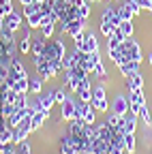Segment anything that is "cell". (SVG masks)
Here are the masks:
<instances>
[{"label":"cell","instance_id":"6da1fadb","mask_svg":"<svg viewBox=\"0 0 152 154\" xmlns=\"http://www.w3.org/2000/svg\"><path fill=\"white\" fill-rule=\"evenodd\" d=\"M118 49H120V54H122L124 60H135V62H141V49H139V43H137L133 36L124 38L122 45H120Z\"/></svg>","mask_w":152,"mask_h":154},{"label":"cell","instance_id":"7a4b0ae2","mask_svg":"<svg viewBox=\"0 0 152 154\" xmlns=\"http://www.w3.org/2000/svg\"><path fill=\"white\" fill-rule=\"evenodd\" d=\"M84 30H86V19H82V17H75V19H71V22H67V24L60 28V32H62V34H69L71 38H73L75 34L84 32Z\"/></svg>","mask_w":152,"mask_h":154},{"label":"cell","instance_id":"3957f363","mask_svg":"<svg viewBox=\"0 0 152 154\" xmlns=\"http://www.w3.org/2000/svg\"><path fill=\"white\" fill-rule=\"evenodd\" d=\"M77 99H79L82 103H92V86H90V77L82 79L79 90H77Z\"/></svg>","mask_w":152,"mask_h":154},{"label":"cell","instance_id":"277c9868","mask_svg":"<svg viewBox=\"0 0 152 154\" xmlns=\"http://www.w3.org/2000/svg\"><path fill=\"white\" fill-rule=\"evenodd\" d=\"M22 22H24V17L20 15V13H11V15H7L5 17V28H9L11 32H17V30H20L22 28Z\"/></svg>","mask_w":152,"mask_h":154},{"label":"cell","instance_id":"5b68a950","mask_svg":"<svg viewBox=\"0 0 152 154\" xmlns=\"http://www.w3.org/2000/svg\"><path fill=\"white\" fill-rule=\"evenodd\" d=\"M32 28H26V32H24V36L17 41V51L20 54H28L30 49H32Z\"/></svg>","mask_w":152,"mask_h":154},{"label":"cell","instance_id":"8992f818","mask_svg":"<svg viewBox=\"0 0 152 154\" xmlns=\"http://www.w3.org/2000/svg\"><path fill=\"white\" fill-rule=\"evenodd\" d=\"M101 19H107V22H111L116 28H118V26H120V22H122L118 9H116V7H111V5H109V7H105V11L101 13Z\"/></svg>","mask_w":152,"mask_h":154},{"label":"cell","instance_id":"52a82bcc","mask_svg":"<svg viewBox=\"0 0 152 154\" xmlns=\"http://www.w3.org/2000/svg\"><path fill=\"white\" fill-rule=\"evenodd\" d=\"M97 49H99V38H97V34H94V32H86V41H84V45H82L79 51L92 54V51H97Z\"/></svg>","mask_w":152,"mask_h":154},{"label":"cell","instance_id":"ba28073f","mask_svg":"<svg viewBox=\"0 0 152 154\" xmlns=\"http://www.w3.org/2000/svg\"><path fill=\"white\" fill-rule=\"evenodd\" d=\"M111 111L124 116V113L129 111V96H122V94L116 96V99H113V103H111Z\"/></svg>","mask_w":152,"mask_h":154},{"label":"cell","instance_id":"9c48e42d","mask_svg":"<svg viewBox=\"0 0 152 154\" xmlns=\"http://www.w3.org/2000/svg\"><path fill=\"white\" fill-rule=\"evenodd\" d=\"M36 66V73H39V77L43 82H49V79H54V71H51V66H49V60H45V62H39V64H34Z\"/></svg>","mask_w":152,"mask_h":154},{"label":"cell","instance_id":"30bf717a","mask_svg":"<svg viewBox=\"0 0 152 154\" xmlns=\"http://www.w3.org/2000/svg\"><path fill=\"white\" fill-rule=\"evenodd\" d=\"M124 79H126V88L129 90H135V88H144V75L141 73H131V75H126L124 77Z\"/></svg>","mask_w":152,"mask_h":154},{"label":"cell","instance_id":"8fae6325","mask_svg":"<svg viewBox=\"0 0 152 154\" xmlns=\"http://www.w3.org/2000/svg\"><path fill=\"white\" fill-rule=\"evenodd\" d=\"M75 101H71V99H67L64 103H62V120L64 122H71V120H75Z\"/></svg>","mask_w":152,"mask_h":154},{"label":"cell","instance_id":"7c38bea8","mask_svg":"<svg viewBox=\"0 0 152 154\" xmlns=\"http://www.w3.org/2000/svg\"><path fill=\"white\" fill-rule=\"evenodd\" d=\"M139 64H141V62H135V60H122V62L118 64V69H120V73L126 77V75H131V73H139Z\"/></svg>","mask_w":152,"mask_h":154},{"label":"cell","instance_id":"4fadbf2b","mask_svg":"<svg viewBox=\"0 0 152 154\" xmlns=\"http://www.w3.org/2000/svg\"><path fill=\"white\" fill-rule=\"evenodd\" d=\"M47 41H49V38H45L43 34H39V36H36V38H32V56H41L43 51H45V47H47Z\"/></svg>","mask_w":152,"mask_h":154},{"label":"cell","instance_id":"5bb4252c","mask_svg":"<svg viewBox=\"0 0 152 154\" xmlns=\"http://www.w3.org/2000/svg\"><path fill=\"white\" fill-rule=\"evenodd\" d=\"M137 120H139V116H137V113L126 111V113H124V133H135V128H137Z\"/></svg>","mask_w":152,"mask_h":154},{"label":"cell","instance_id":"9a60e30c","mask_svg":"<svg viewBox=\"0 0 152 154\" xmlns=\"http://www.w3.org/2000/svg\"><path fill=\"white\" fill-rule=\"evenodd\" d=\"M47 22V19L39 13V11H36V13H32V15H28L26 17V24H28V28H32V30H36V28H41L43 24Z\"/></svg>","mask_w":152,"mask_h":154},{"label":"cell","instance_id":"2e32d148","mask_svg":"<svg viewBox=\"0 0 152 154\" xmlns=\"http://www.w3.org/2000/svg\"><path fill=\"white\" fill-rule=\"evenodd\" d=\"M124 38H126V36H124V34L116 28V32H113L111 36H107V49H118V47L122 45Z\"/></svg>","mask_w":152,"mask_h":154},{"label":"cell","instance_id":"e0dca14e","mask_svg":"<svg viewBox=\"0 0 152 154\" xmlns=\"http://www.w3.org/2000/svg\"><path fill=\"white\" fill-rule=\"evenodd\" d=\"M135 146H137L135 133H126L124 135V152L126 154H135Z\"/></svg>","mask_w":152,"mask_h":154},{"label":"cell","instance_id":"ac0fdd59","mask_svg":"<svg viewBox=\"0 0 152 154\" xmlns=\"http://www.w3.org/2000/svg\"><path fill=\"white\" fill-rule=\"evenodd\" d=\"M69 9H71V0H54V11L58 13V22Z\"/></svg>","mask_w":152,"mask_h":154},{"label":"cell","instance_id":"d6986e66","mask_svg":"<svg viewBox=\"0 0 152 154\" xmlns=\"http://www.w3.org/2000/svg\"><path fill=\"white\" fill-rule=\"evenodd\" d=\"M24 116H26V111H24V109H15V111L9 116V120H7V122H9V126H11V128H15L17 124L24 120Z\"/></svg>","mask_w":152,"mask_h":154},{"label":"cell","instance_id":"ffe728a7","mask_svg":"<svg viewBox=\"0 0 152 154\" xmlns=\"http://www.w3.org/2000/svg\"><path fill=\"white\" fill-rule=\"evenodd\" d=\"M36 101H39L41 107L47 109V111H51V105L56 103V101H54V96H51V92H49V94H36Z\"/></svg>","mask_w":152,"mask_h":154},{"label":"cell","instance_id":"44dd1931","mask_svg":"<svg viewBox=\"0 0 152 154\" xmlns=\"http://www.w3.org/2000/svg\"><path fill=\"white\" fill-rule=\"evenodd\" d=\"M24 71H26L24 62L17 60V56H15V58H11V69H9V73H11V75H15V77H20Z\"/></svg>","mask_w":152,"mask_h":154},{"label":"cell","instance_id":"7402d4cb","mask_svg":"<svg viewBox=\"0 0 152 154\" xmlns=\"http://www.w3.org/2000/svg\"><path fill=\"white\" fill-rule=\"evenodd\" d=\"M99 30H101V34L107 38V36H111L113 32H116V26H113L111 22H107V19H101V26H99Z\"/></svg>","mask_w":152,"mask_h":154},{"label":"cell","instance_id":"603a6c76","mask_svg":"<svg viewBox=\"0 0 152 154\" xmlns=\"http://www.w3.org/2000/svg\"><path fill=\"white\" fill-rule=\"evenodd\" d=\"M92 107L97 109V113H105V111H109L107 96H105V99H92Z\"/></svg>","mask_w":152,"mask_h":154},{"label":"cell","instance_id":"cb8c5ba5","mask_svg":"<svg viewBox=\"0 0 152 154\" xmlns=\"http://www.w3.org/2000/svg\"><path fill=\"white\" fill-rule=\"evenodd\" d=\"M28 131H24V128H20V126H15L13 128V143H22V141H26L28 139Z\"/></svg>","mask_w":152,"mask_h":154},{"label":"cell","instance_id":"d4e9b609","mask_svg":"<svg viewBox=\"0 0 152 154\" xmlns=\"http://www.w3.org/2000/svg\"><path fill=\"white\" fill-rule=\"evenodd\" d=\"M118 30L129 38V36H133V22H131V19H122V22H120V26H118Z\"/></svg>","mask_w":152,"mask_h":154},{"label":"cell","instance_id":"484cf974","mask_svg":"<svg viewBox=\"0 0 152 154\" xmlns=\"http://www.w3.org/2000/svg\"><path fill=\"white\" fill-rule=\"evenodd\" d=\"M39 30H41V34H43L45 38H51V36H54V32H56V24H51V22H45V24H43Z\"/></svg>","mask_w":152,"mask_h":154},{"label":"cell","instance_id":"4316f807","mask_svg":"<svg viewBox=\"0 0 152 154\" xmlns=\"http://www.w3.org/2000/svg\"><path fill=\"white\" fill-rule=\"evenodd\" d=\"M107 58H109V60L113 62V64H120L122 60H124V58H122V54H120V49H107Z\"/></svg>","mask_w":152,"mask_h":154},{"label":"cell","instance_id":"83f0119b","mask_svg":"<svg viewBox=\"0 0 152 154\" xmlns=\"http://www.w3.org/2000/svg\"><path fill=\"white\" fill-rule=\"evenodd\" d=\"M139 118L144 120V124L146 126H152V116H150V111H148V105L144 103L141 105V109H139Z\"/></svg>","mask_w":152,"mask_h":154},{"label":"cell","instance_id":"f1b7e54d","mask_svg":"<svg viewBox=\"0 0 152 154\" xmlns=\"http://www.w3.org/2000/svg\"><path fill=\"white\" fill-rule=\"evenodd\" d=\"M41 88H43V79L41 77H32L30 79V92L32 94H41Z\"/></svg>","mask_w":152,"mask_h":154},{"label":"cell","instance_id":"f546056e","mask_svg":"<svg viewBox=\"0 0 152 154\" xmlns=\"http://www.w3.org/2000/svg\"><path fill=\"white\" fill-rule=\"evenodd\" d=\"M11 13H13V2H11V0H0V15L7 17Z\"/></svg>","mask_w":152,"mask_h":154},{"label":"cell","instance_id":"4dcf8cb0","mask_svg":"<svg viewBox=\"0 0 152 154\" xmlns=\"http://www.w3.org/2000/svg\"><path fill=\"white\" fill-rule=\"evenodd\" d=\"M49 66H51L54 75H58L60 71H64V66H62V60H60V58H49Z\"/></svg>","mask_w":152,"mask_h":154},{"label":"cell","instance_id":"1f68e13d","mask_svg":"<svg viewBox=\"0 0 152 154\" xmlns=\"http://www.w3.org/2000/svg\"><path fill=\"white\" fill-rule=\"evenodd\" d=\"M51 96H54V101L56 103H64L67 101V92H64V88H58V90H51Z\"/></svg>","mask_w":152,"mask_h":154},{"label":"cell","instance_id":"d6a6232c","mask_svg":"<svg viewBox=\"0 0 152 154\" xmlns=\"http://www.w3.org/2000/svg\"><path fill=\"white\" fill-rule=\"evenodd\" d=\"M30 103H28V94H17L15 99V109H26Z\"/></svg>","mask_w":152,"mask_h":154},{"label":"cell","instance_id":"836d02e7","mask_svg":"<svg viewBox=\"0 0 152 154\" xmlns=\"http://www.w3.org/2000/svg\"><path fill=\"white\" fill-rule=\"evenodd\" d=\"M122 2L133 11V15H139L141 13V7H139V0H122Z\"/></svg>","mask_w":152,"mask_h":154},{"label":"cell","instance_id":"e575fe53","mask_svg":"<svg viewBox=\"0 0 152 154\" xmlns=\"http://www.w3.org/2000/svg\"><path fill=\"white\" fill-rule=\"evenodd\" d=\"M118 13H120V19H133V11H131L124 2L118 7Z\"/></svg>","mask_w":152,"mask_h":154},{"label":"cell","instance_id":"d590c367","mask_svg":"<svg viewBox=\"0 0 152 154\" xmlns=\"http://www.w3.org/2000/svg\"><path fill=\"white\" fill-rule=\"evenodd\" d=\"M13 111H15V105H13V103H2V107H0V113H2L7 120H9V116H11Z\"/></svg>","mask_w":152,"mask_h":154},{"label":"cell","instance_id":"8d00e7d4","mask_svg":"<svg viewBox=\"0 0 152 154\" xmlns=\"http://www.w3.org/2000/svg\"><path fill=\"white\" fill-rule=\"evenodd\" d=\"M15 148H17V154H32V152H30V143H28V139L22 141V143H15Z\"/></svg>","mask_w":152,"mask_h":154},{"label":"cell","instance_id":"74e56055","mask_svg":"<svg viewBox=\"0 0 152 154\" xmlns=\"http://www.w3.org/2000/svg\"><path fill=\"white\" fill-rule=\"evenodd\" d=\"M92 99H105V88H103V84L92 88Z\"/></svg>","mask_w":152,"mask_h":154},{"label":"cell","instance_id":"f35d334b","mask_svg":"<svg viewBox=\"0 0 152 154\" xmlns=\"http://www.w3.org/2000/svg\"><path fill=\"white\" fill-rule=\"evenodd\" d=\"M0 154H17L15 143H13V141H11V143H5V146H2V150H0Z\"/></svg>","mask_w":152,"mask_h":154},{"label":"cell","instance_id":"ab89813d","mask_svg":"<svg viewBox=\"0 0 152 154\" xmlns=\"http://www.w3.org/2000/svg\"><path fill=\"white\" fill-rule=\"evenodd\" d=\"M36 11H39V5H28V7H24V17H28V15L36 13Z\"/></svg>","mask_w":152,"mask_h":154},{"label":"cell","instance_id":"60d3db41","mask_svg":"<svg viewBox=\"0 0 152 154\" xmlns=\"http://www.w3.org/2000/svg\"><path fill=\"white\" fill-rule=\"evenodd\" d=\"M71 5H73V7H77V9H82V7H86L88 2H86V0H71Z\"/></svg>","mask_w":152,"mask_h":154},{"label":"cell","instance_id":"b9f144b4","mask_svg":"<svg viewBox=\"0 0 152 154\" xmlns=\"http://www.w3.org/2000/svg\"><path fill=\"white\" fill-rule=\"evenodd\" d=\"M22 7H28V5H34V0H20Z\"/></svg>","mask_w":152,"mask_h":154},{"label":"cell","instance_id":"7bdbcfd3","mask_svg":"<svg viewBox=\"0 0 152 154\" xmlns=\"http://www.w3.org/2000/svg\"><path fill=\"white\" fill-rule=\"evenodd\" d=\"M90 5H99V2H105V0H88Z\"/></svg>","mask_w":152,"mask_h":154},{"label":"cell","instance_id":"ee69618b","mask_svg":"<svg viewBox=\"0 0 152 154\" xmlns=\"http://www.w3.org/2000/svg\"><path fill=\"white\" fill-rule=\"evenodd\" d=\"M2 26H5V17H2V15H0V28H2Z\"/></svg>","mask_w":152,"mask_h":154},{"label":"cell","instance_id":"f6af8a7d","mask_svg":"<svg viewBox=\"0 0 152 154\" xmlns=\"http://www.w3.org/2000/svg\"><path fill=\"white\" fill-rule=\"evenodd\" d=\"M43 2H45V0H34V5H39V7H41Z\"/></svg>","mask_w":152,"mask_h":154},{"label":"cell","instance_id":"bcb514c9","mask_svg":"<svg viewBox=\"0 0 152 154\" xmlns=\"http://www.w3.org/2000/svg\"><path fill=\"white\" fill-rule=\"evenodd\" d=\"M148 64H150V66H152V54H150V56H148Z\"/></svg>","mask_w":152,"mask_h":154},{"label":"cell","instance_id":"7dc6e473","mask_svg":"<svg viewBox=\"0 0 152 154\" xmlns=\"http://www.w3.org/2000/svg\"><path fill=\"white\" fill-rule=\"evenodd\" d=\"M79 154H94V152H79Z\"/></svg>","mask_w":152,"mask_h":154},{"label":"cell","instance_id":"c3c4849f","mask_svg":"<svg viewBox=\"0 0 152 154\" xmlns=\"http://www.w3.org/2000/svg\"><path fill=\"white\" fill-rule=\"evenodd\" d=\"M0 150H2V146H0Z\"/></svg>","mask_w":152,"mask_h":154},{"label":"cell","instance_id":"681fc988","mask_svg":"<svg viewBox=\"0 0 152 154\" xmlns=\"http://www.w3.org/2000/svg\"><path fill=\"white\" fill-rule=\"evenodd\" d=\"M109 2H113V0H109Z\"/></svg>","mask_w":152,"mask_h":154}]
</instances>
